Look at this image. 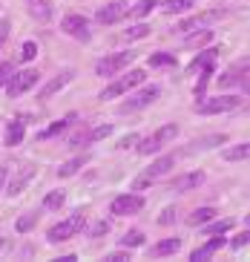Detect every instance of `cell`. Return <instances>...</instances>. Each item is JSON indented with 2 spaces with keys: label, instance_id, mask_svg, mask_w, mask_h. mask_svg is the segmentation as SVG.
I'll list each match as a JSON object with an SVG mask.
<instances>
[{
  "label": "cell",
  "instance_id": "obj_45",
  "mask_svg": "<svg viewBox=\"0 0 250 262\" xmlns=\"http://www.w3.org/2000/svg\"><path fill=\"white\" fill-rule=\"evenodd\" d=\"M106 228H109V225H106V222H98V225H95V231H92V233H95V236H101V233H106Z\"/></svg>",
  "mask_w": 250,
  "mask_h": 262
},
{
  "label": "cell",
  "instance_id": "obj_21",
  "mask_svg": "<svg viewBox=\"0 0 250 262\" xmlns=\"http://www.w3.org/2000/svg\"><path fill=\"white\" fill-rule=\"evenodd\" d=\"M23 136H26V121H23V118H15V121L6 124V136H3V141H6L9 147H17L23 141Z\"/></svg>",
  "mask_w": 250,
  "mask_h": 262
},
{
  "label": "cell",
  "instance_id": "obj_37",
  "mask_svg": "<svg viewBox=\"0 0 250 262\" xmlns=\"http://www.w3.org/2000/svg\"><path fill=\"white\" fill-rule=\"evenodd\" d=\"M147 35H150V26H147V24H138V26H132V29H127V32H124V40L147 38Z\"/></svg>",
  "mask_w": 250,
  "mask_h": 262
},
{
  "label": "cell",
  "instance_id": "obj_18",
  "mask_svg": "<svg viewBox=\"0 0 250 262\" xmlns=\"http://www.w3.org/2000/svg\"><path fill=\"white\" fill-rule=\"evenodd\" d=\"M26 12H29L38 24H49V20H52V3H49V0H26Z\"/></svg>",
  "mask_w": 250,
  "mask_h": 262
},
{
  "label": "cell",
  "instance_id": "obj_32",
  "mask_svg": "<svg viewBox=\"0 0 250 262\" xmlns=\"http://www.w3.org/2000/svg\"><path fill=\"white\" fill-rule=\"evenodd\" d=\"M121 245L124 248H141V245H144V233H141V231H127L121 236Z\"/></svg>",
  "mask_w": 250,
  "mask_h": 262
},
{
  "label": "cell",
  "instance_id": "obj_11",
  "mask_svg": "<svg viewBox=\"0 0 250 262\" xmlns=\"http://www.w3.org/2000/svg\"><path fill=\"white\" fill-rule=\"evenodd\" d=\"M144 208V196H138V193H124V196H115L112 205H109V210L118 216H132L138 213V210Z\"/></svg>",
  "mask_w": 250,
  "mask_h": 262
},
{
  "label": "cell",
  "instance_id": "obj_8",
  "mask_svg": "<svg viewBox=\"0 0 250 262\" xmlns=\"http://www.w3.org/2000/svg\"><path fill=\"white\" fill-rule=\"evenodd\" d=\"M38 78H40L38 70H20V72H15L12 81L6 84V95H9V98H20L23 93H29L32 86L38 84Z\"/></svg>",
  "mask_w": 250,
  "mask_h": 262
},
{
  "label": "cell",
  "instance_id": "obj_10",
  "mask_svg": "<svg viewBox=\"0 0 250 262\" xmlns=\"http://www.w3.org/2000/svg\"><path fill=\"white\" fill-rule=\"evenodd\" d=\"M61 29H63V35H69V38L81 40V43H86V40L92 38L89 20H86L83 15H63V20H61Z\"/></svg>",
  "mask_w": 250,
  "mask_h": 262
},
{
  "label": "cell",
  "instance_id": "obj_43",
  "mask_svg": "<svg viewBox=\"0 0 250 262\" xmlns=\"http://www.w3.org/2000/svg\"><path fill=\"white\" fill-rule=\"evenodd\" d=\"M138 141H141V139H138V136H127V139H124V141H121V144H118V147H121V150H127V147L138 144Z\"/></svg>",
  "mask_w": 250,
  "mask_h": 262
},
{
  "label": "cell",
  "instance_id": "obj_34",
  "mask_svg": "<svg viewBox=\"0 0 250 262\" xmlns=\"http://www.w3.org/2000/svg\"><path fill=\"white\" fill-rule=\"evenodd\" d=\"M35 222H38V213H26L23 219H17V222H15V231L17 233H29L32 228H35Z\"/></svg>",
  "mask_w": 250,
  "mask_h": 262
},
{
  "label": "cell",
  "instance_id": "obj_29",
  "mask_svg": "<svg viewBox=\"0 0 250 262\" xmlns=\"http://www.w3.org/2000/svg\"><path fill=\"white\" fill-rule=\"evenodd\" d=\"M193 3H196V0H164L161 6H164L167 15H181L187 9H193Z\"/></svg>",
  "mask_w": 250,
  "mask_h": 262
},
{
  "label": "cell",
  "instance_id": "obj_44",
  "mask_svg": "<svg viewBox=\"0 0 250 262\" xmlns=\"http://www.w3.org/2000/svg\"><path fill=\"white\" fill-rule=\"evenodd\" d=\"M239 86H242L244 93L250 95V67H247V72H244V78H242V84H239Z\"/></svg>",
  "mask_w": 250,
  "mask_h": 262
},
{
  "label": "cell",
  "instance_id": "obj_42",
  "mask_svg": "<svg viewBox=\"0 0 250 262\" xmlns=\"http://www.w3.org/2000/svg\"><path fill=\"white\" fill-rule=\"evenodd\" d=\"M106 259H109V262H127L129 254H127V251H118V254H109Z\"/></svg>",
  "mask_w": 250,
  "mask_h": 262
},
{
  "label": "cell",
  "instance_id": "obj_14",
  "mask_svg": "<svg viewBox=\"0 0 250 262\" xmlns=\"http://www.w3.org/2000/svg\"><path fill=\"white\" fill-rule=\"evenodd\" d=\"M224 245H228V239L216 233V236H210V239L204 242V245H198L196 251L190 254V262H204V259H210V256H213V254H219V251H221Z\"/></svg>",
  "mask_w": 250,
  "mask_h": 262
},
{
  "label": "cell",
  "instance_id": "obj_1",
  "mask_svg": "<svg viewBox=\"0 0 250 262\" xmlns=\"http://www.w3.org/2000/svg\"><path fill=\"white\" fill-rule=\"evenodd\" d=\"M144 81H147V72L144 70H132V72H127V75H118L109 86H104L98 98L101 101H112V98H118V95H124V93H132V90L141 86Z\"/></svg>",
  "mask_w": 250,
  "mask_h": 262
},
{
  "label": "cell",
  "instance_id": "obj_19",
  "mask_svg": "<svg viewBox=\"0 0 250 262\" xmlns=\"http://www.w3.org/2000/svg\"><path fill=\"white\" fill-rule=\"evenodd\" d=\"M181 251V236H170V239H161V242H155V245L150 248V256H173Z\"/></svg>",
  "mask_w": 250,
  "mask_h": 262
},
{
  "label": "cell",
  "instance_id": "obj_27",
  "mask_svg": "<svg viewBox=\"0 0 250 262\" xmlns=\"http://www.w3.org/2000/svg\"><path fill=\"white\" fill-rule=\"evenodd\" d=\"M213 216H216V208H196L193 213L187 216V225H193V228H198V225L210 222Z\"/></svg>",
  "mask_w": 250,
  "mask_h": 262
},
{
  "label": "cell",
  "instance_id": "obj_39",
  "mask_svg": "<svg viewBox=\"0 0 250 262\" xmlns=\"http://www.w3.org/2000/svg\"><path fill=\"white\" fill-rule=\"evenodd\" d=\"M230 245H233V248H244V245H250V225H247V231L236 233V236L230 239Z\"/></svg>",
  "mask_w": 250,
  "mask_h": 262
},
{
  "label": "cell",
  "instance_id": "obj_41",
  "mask_svg": "<svg viewBox=\"0 0 250 262\" xmlns=\"http://www.w3.org/2000/svg\"><path fill=\"white\" fill-rule=\"evenodd\" d=\"M9 29H12V20H9V17H0V47L6 43V38H9Z\"/></svg>",
  "mask_w": 250,
  "mask_h": 262
},
{
  "label": "cell",
  "instance_id": "obj_31",
  "mask_svg": "<svg viewBox=\"0 0 250 262\" xmlns=\"http://www.w3.org/2000/svg\"><path fill=\"white\" fill-rule=\"evenodd\" d=\"M155 6H158V0H141V3H135V6L129 9V15L132 17H147Z\"/></svg>",
  "mask_w": 250,
  "mask_h": 262
},
{
  "label": "cell",
  "instance_id": "obj_25",
  "mask_svg": "<svg viewBox=\"0 0 250 262\" xmlns=\"http://www.w3.org/2000/svg\"><path fill=\"white\" fill-rule=\"evenodd\" d=\"M224 162H244V159H250V141L247 144H233L224 150Z\"/></svg>",
  "mask_w": 250,
  "mask_h": 262
},
{
  "label": "cell",
  "instance_id": "obj_4",
  "mask_svg": "<svg viewBox=\"0 0 250 262\" xmlns=\"http://www.w3.org/2000/svg\"><path fill=\"white\" fill-rule=\"evenodd\" d=\"M83 225H86V216H83V210H78V213H72L69 219H63V222L49 228V242H52V245H61V242L75 236L78 231H83Z\"/></svg>",
  "mask_w": 250,
  "mask_h": 262
},
{
  "label": "cell",
  "instance_id": "obj_22",
  "mask_svg": "<svg viewBox=\"0 0 250 262\" xmlns=\"http://www.w3.org/2000/svg\"><path fill=\"white\" fill-rule=\"evenodd\" d=\"M213 40V29H198V32H190L187 38H184V47L187 49H201L207 47Z\"/></svg>",
  "mask_w": 250,
  "mask_h": 262
},
{
  "label": "cell",
  "instance_id": "obj_33",
  "mask_svg": "<svg viewBox=\"0 0 250 262\" xmlns=\"http://www.w3.org/2000/svg\"><path fill=\"white\" fill-rule=\"evenodd\" d=\"M150 67H175V55L152 52V55H150Z\"/></svg>",
  "mask_w": 250,
  "mask_h": 262
},
{
  "label": "cell",
  "instance_id": "obj_15",
  "mask_svg": "<svg viewBox=\"0 0 250 262\" xmlns=\"http://www.w3.org/2000/svg\"><path fill=\"white\" fill-rule=\"evenodd\" d=\"M72 78H75V72H72V70H66V72H58L55 78H49V81H46V84L40 86V95H38V98H40V101L52 98L55 93H61V90L69 84V81H72Z\"/></svg>",
  "mask_w": 250,
  "mask_h": 262
},
{
  "label": "cell",
  "instance_id": "obj_40",
  "mask_svg": "<svg viewBox=\"0 0 250 262\" xmlns=\"http://www.w3.org/2000/svg\"><path fill=\"white\" fill-rule=\"evenodd\" d=\"M175 219H178V210H175V208H164V213L158 216V225H164V228H167V225H173Z\"/></svg>",
  "mask_w": 250,
  "mask_h": 262
},
{
  "label": "cell",
  "instance_id": "obj_2",
  "mask_svg": "<svg viewBox=\"0 0 250 262\" xmlns=\"http://www.w3.org/2000/svg\"><path fill=\"white\" fill-rule=\"evenodd\" d=\"M175 162H178V153H167V156H161V159H155V162H152L150 167H147L144 173L132 182V190H144V187L152 185V182H158L161 176H167V173L173 170Z\"/></svg>",
  "mask_w": 250,
  "mask_h": 262
},
{
  "label": "cell",
  "instance_id": "obj_23",
  "mask_svg": "<svg viewBox=\"0 0 250 262\" xmlns=\"http://www.w3.org/2000/svg\"><path fill=\"white\" fill-rule=\"evenodd\" d=\"M32 176H35V167H32V164H29V167H23V173H17V179L12 182V185H9L6 193H9V196H17V193H20L23 187L32 182Z\"/></svg>",
  "mask_w": 250,
  "mask_h": 262
},
{
  "label": "cell",
  "instance_id": "obj_3",
  "mask_svg": "<svg viewBox=\"0 0 250 262\" xmlns=\"http://www.w3.org/2000/svg\"><path fill=\"white\" fill-rule=\"evenodd\" d=\"M224 17H228V9H204V12H198V15H193V17H184L173 32L190 35V32H198V29H210V24L224 20Z\"/></svg>",
  "mask_w": 250,
  "mask_h": 262
},
{
  "label": "cell",
  "instance_id": "obj_13",
  "mask_svg": "<svg viewBox=\"0 0 250 262\" xmlns=\"http://www.w3.org/2000/svg\"><path fill=\"white\" fill-rule=\"evenodd\" d=\"M129 12V6H127V0H112V3H106V6H101L98 9V24H118V20H121L124 15H127Z\"/></svg>",
  "mask_w": 250,
  "mask_h": 262
},
{
  "label": "cell",
  "instance_id": "obj_20",
  "mask_svg": "<svg viewBox=\"0 0 250 262\" xmlns=\"http://www.w3.org/2000/svg\"><path fill=\"white\" fill-rule=\"evenodd\" d=\"M247 67H250V61H239V63H233L224 75L219 78V86H236V84H242V78H244V72H247Z\"/></svg>",
  "mask_w": 250,
  "mask_h": 262
},
{
  "label": "cell",
  "instance_id": "obj_26",
  "mask_svg": "<svg viewBox=\"0 0 250 262\" xmlns=\"http://www.w3.org/2000/svg\"><path fill=\"white\" fill-rule=\"evenodd\" d=\"M86 162H89V156H78V159H72V162H66V164H61V167H58V176H61V179L75 176V173H78V170H81Z\"/></svg>",
  "mask_w": 250,
  "mask_h": 262
},
{
  "label": "cell",
  "instance_id": "obj_35",
  "mask_svg": "<svg viewBox=\"0 0 250 262\" xmlns=\"http://www.w3.org/2000/svg\"><path fill=\"white\" fill-rule=\"evenodd\" d=\"M106 136H112V124H101V127H92V130H89V144H95V141L106 139Z\"/></svg>",
  "mask_w": 250,
  "mask_h": 262
},
{
  "label": "cell",
  "instance_id": "obj_46",
  "mask_svg": "<svg viewBox=\"0 0 250 262\" xmlns=\"http://www.w3.org/2000/svg\"><path fill=\"white\" fill-rule=\"evenodd\" d=\"M6 176H9V170L0 167V190H3V185H6Z\"/></svg>",
  "mask_w": 250,
  "mask_h": 262
},
{
  "label": "cell",
  "instance_id": "obj_47",
  "mask_svg": "<svg viewBox=\"0 0 250 262\" xmlns=\"http://www.w3.org/2000/svg\"><path fill=\"white\" fill-rule=\"evenodd\" d=\"M244 222H247V225H250V213H247V219H244Z\"/></svg>",
  "mask_w": 250,
  "mask_h": 262
},
{
  "label": "cell",
  "instance_id": "obj_9",
  "mask_svg": "<svg viewBox=\"0 0 250 262\" xmlns=\"http://www.w3.org/2000/svg\"><path fill=\"white\" fill-rule=\"evenodd\" d=\"M161 95V86L158 84H147L144 90H138V93H132V98H127L121 104V113H138V110L150 107L152 101Z\"/></svg>",
  "mask_w": 250,
  "mask_h": 262
},
{
  "label": "cell",
  "instance_id": "obj_6",
  "mask_svg": "<svg viewBox=\"0 0 250 262\" xmlns=\"http://www.w3.org/2000/svg\"><path fill=\"white\" fill-rule=\"evenodd\" d=\"M175 136H178V127H175V124H164L161 130L152 133L150 139L138 141V153H141V156H152V153H158L161 147H164L167 141H173Z\"/></svg>",
  "mask_w": 250,
  "mask_h": 262
},
{
  "label": "cell",
  "instance_id": "obj_17",
  "mask_svg": "<svg viewBox=\"0 0 250 262\" xmlns=\"http://www.w3.org/2000/svg\"><path fill=\"white\" fill-rule=\"evenodd\" d=\"M78 121V113H69V116H63V118H58L55 124H49L46 130H40L38 133V141L43 144V141H49V139H55V136H61V133H66L72 124Z\"/></svg>",
  "mask_w": 250,
  "mask_h": 262
},
{
  "label": "cell",
  "instance_id": "obj_5",
  "mask_svg": "<svg viewBox=\"0 0 250 262\" xmlns=\"http://www.w3.org/2000/svg\"><path fill=\"white\" fill-rule=\"evenodd\" d=\"M242 104V98L236 95H216V98H198L196 101V113L198 116H219V113H230Z\"/></svg>",
  "mask_w": 250,
  "mask_h": 262
},
{
  "label": "cell",
  "instance_id": "obj_12",
  "mask_svg": "<svg viewBox=\"0 0 250 262\" xmlns=\"http://www.w3.org/2000/svg\"><path fill=\"white\" fill-rule=\"evenodd\" d=\"M204 182H207L204 173H201V170H193V173H181V176H175L173 182H170V190L187 193V190H196V187H201Z\"/></svg>",
  "mask_w": 250,
  "mask_h": 262
},
{
  "label": "cell",
  "instance_id": "obj_28",
  "mask_svg": "<svg viewBox=\"0 0 250 262\" xmlns=\"http://www.w3.org/2000/svg\"><path fill=\"white\" fill-rule=\"evenodd\" d=\"M233 219H230V216H228V219H219V222H213V225H204V231H201V233H204V236H216V233H228V231H233Z\"/></svg>",
  "mask_w": 250,
  "mask_h": 262
},
{
  "label": "cell",
  "instance_id": "obj_7",
  "mask_svg": "<svg viewBox=\"0 0 250 262\" xmlns=\"http://www.w3.org/2000/svg\"><path fill=\"white\" fill-rule=\"evenodd\" d=\"M132 61H135V52H115V55H106V58H101V61L95 63V72H98L101 78H112V75H118L124 67H129Z\"/></svg>",
  "mask_w": 250,
  "mask_h": 262
},
{
  "label": "cell",
  "instance_id": "obj_36",
  "mask_svg": "<svg viewBox=\"0 0 250 262\" xmlns=\"http://www.w3.org/2000/svg\"><path fill=\"white\" fill-rule=\"evenodd\" d=\"M12 75H15V61H3L0 63V90L12 81Z\"/></svg>",
  "mask_w": 250,
  "mask_h": 262
},
{
  "label": "cell",
  "instance_id": "obj_38",
  "mask_svg": "<svg viewBox=\"0 0 250 262\" xmlns=\"http://www.w3.org/2000/svg\"><path fill=\"white\" fill-rule=\"evenodd\" d=\"M35 55H38V43H35V40H26L23 49H20V61H32Z\"/></svg>",
  "mask_w": 250,
  "mask_h": 262
},
{
  "label": "cell",
  "instance_id": "obj_30",
  "mask_svg": "<svg viewBox=\"0 0 250 262\" xmlns=\"http://www.w3.org/2000/svg\"><path fill=\"white\" fill-rule=\"evenodd\" d=\"M63 202H66V190H52L43 199V210H58Z\"/></svg>",
  "mask_w": 250,
  "mask_h": 262
},
{
  "label": "cell",
  "instance_id": "obj_16",
  "mask_svg": "<svg viewBox=\"0 0 250 262\" xmlns=\"http://www.w3.org/2000/svg\"><path fill=\"white\" fill-rule=\"evenodd\" d=\"M219 144H228V136L224 133H216V136H204V139H196L190 147L178 150V156H190V153H201V150H213V147Z\"/></svg>",
  "mask_w": 250,
  "mask_h": 262
},
{
  "label": "cell",
  "instance_id": "obj_24",
  "mask_svg": "<svg viewBox=\"0 0 250 262\" xmlns=\"http://www.w3.org/2000/svg\"><path fill=\"white\" fill-rule=\"evenodd\" d=\"M216 55H219V49H213V47L204 49L201 55H196V61L187 67V72H198V70H204V67H210V63L216 61Z\"/></svg>",
  "mask_w": 250,
  "mask_h": 262
}]
</instances>
